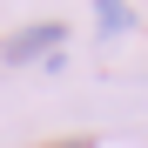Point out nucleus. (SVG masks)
<instances>
[{"instance_id":"f257e3e1","label":"nucleus","mask_w":148,"mask_h":148,"mask_svg":"<svg viewBox=\"0 0 148 148\" xmlns=\"http://www.w3.org/2000/svg\"><path fill=\"white\" fill-rule=\"evenodd\" d=\"M67 40V27L61 20H40V27H20L14 40H7V61H34V54H47V47H61Z\"/></svg>"},{"instance_id":"f03ea898","label":"nucleus","mask_w":148,"mask_h":148,"mask_svg":"<svg viewBox=\"0 0 148 148\" xmlns=\"http://www.w3.org/2000/svg\"><path fill=\"white\" fill-rule=\"evenodd\" d=\"M61 148H94V141H61Z\"/></svg>"}]
</instances>
